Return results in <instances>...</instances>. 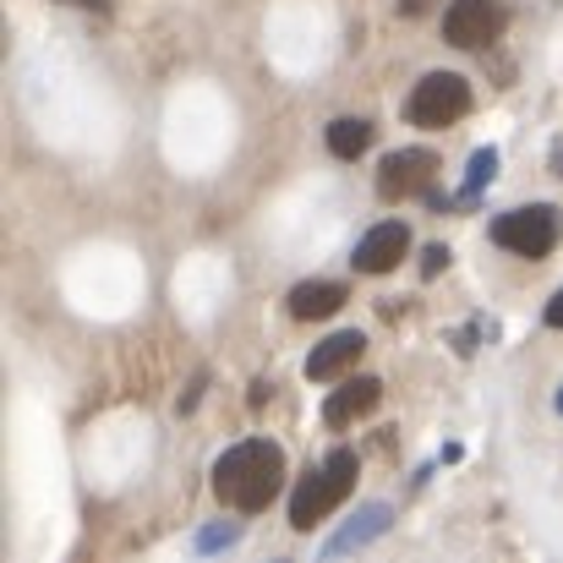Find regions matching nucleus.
I'll return each instance as SVG.
<instances>
[{"instance_id": "13", "label": "nucleus", "mask_w": 563, "mask_h": 563, "mask_svg": "<svg viewBox=\"0 0 563 563\" xmlns=\"http://www.w3.org/2000/svg\"><path fill=\"white\" fill-rule=\"evenodd\" d=\"M498 176V154L493 148H482V154H471V176H465V187H460V202H476L482 187Z\"/></svg>"}, {"instance_id": "3", "label": "nucleus", "mask_w": 563, "mask_h": 563, "mask_svg": "<svg viewBox=\"0 0 563 563\" xmlns=\"http://www.w3.org/2000/svg\"><path fill=\"white\" fill-rule=\"evenodd\" d=\"M465 110H471V82H465L460 71H427V77L410 88V99H405V115H410V126H421V132H443V126H454Z\"/></svg>"}, {"instance_id": "4", "label": "nucleus", "mask_w": 563, "mask_h": 563, "mask_svg": "<svg viewBox=\"0 0 563 563\" xmlns=\"http://www.w3.org/2000/svg\"><path fill=\"white\" fill-rule=\"evenodd\" d=\"M559 208H548V202H537V208H509V213H498L493 219V241L504 246V252H515V257H548L553 246H559Z\"/></svg>"}, {"instance_id": "2", "label": "nucleus", "mask_w": 563, "mask_h": 563, "mask_svg": "<svg viewBox=\"0 0 563 563\" xmlns=\"http://www.w3.org/2000/svg\"><path fill=\"white\" fill-rule=\"evenodd\" d=\"M351 487H356V449H334V454L323 460V471H312V476L296 487V498H290V526H296V531H312L318 520H329V515L351 498Z\"/></svg>"}, {"instance_id": "9", "label": "nucleus", "mask_w": 563, "mask_h": 563, "mask_svg": "<svg viewBox=\"0 0 563 563\" xmlns=\"http://www.w3.org/2000/svg\"><path fill=\"white\" fill-rule=\"evenodd\" d=\"M377 399H383V383L377 377H345L329 399H323V421L329 427H351L356 416H367Z\"/></svg>"}, {"instance_id": "14", "label": "nucleus", "mask_w": 563, "mask_h": 563, "mask_svg": "<svg viewBox=\"0 0 563 563\" xmlns=\"http://www.w3.org/2000/svg\"><path fill=\"white\" fill-rule=\"evenodd\" d=\"M235 537H241V526H208V531L197 537V548H202V553H213V548H230Z\"/></svg>"}, {"instance_id": "15", "label": "nucleus", "mask_w": 563, "mask_h": 563, "mask_svg": "<svg viewBox=\"0 0 563 563\" xmlns=\"http://www.w3.org/2000/svg\"><path fill=\"white\" fill-rule=\"evenodd\" d=\"M443 263H449V246H427V252H421V274H427V279H432Z\"/></svg>"}, {"instance_id": "17", "label": "nucleus", "mask_w": 563, "mask_h": 563, "mask_svg": "<svg viewBox=\"0 0 563 563\" xmlns=\"http://www.w3.org/2000/svg\"><path fill=\"white\" fill-rule=\"evenodd\" d=\"M71 5H88V11H110V0H71Z\"/></svg>"}, {"instance_id": "1", "label": "nucleus", "mask_w": 563, "mask_h": 563, "mask_svg": "<svg viewBox=\"0 0 563 563\" xmlns=\"http://www.w3.org/2000/svg\"><path fill=\"white\" fill-rule=\"evenodd\" d=\"M279 487H285V449L268 438H246L224 449L213 465V493L235 515H263L279 498Z\"/></svg>"}, {"instance_id": "11", "label": "nucleus", "mask_w": 563, "mask_h": 563, "mask_svg": "<svg viewBox=\"0 0 563 563\" xmlns=\"http://www.w3.org/2000/svg\"><path fill=\"white\" fill-rule=\"evenodd\" d=\"M388 520H394V509H388V504H367V509L340 531V537H329V542H323V553H329V559H340V553H351V548H367L373 537L388 531Z\"/></svg>"}, {"instance_id": "7", "label": "nucleus", "mask_w": 563, "mask_h": 563, "mask_svg": "<svg viewBox=\"0 0 563 563\" xmlns=\"http://www.w3.org/2000/svg\"><path fill=\"white\" fill-rule=\"evenodd\" d=\"M410 252V230L399 224V219H388V224H373L362 241H356V274H388V268H399V257Z\"/></svg>"}, {"instance_id": "16", "label": "nucleus", "mask_w": 563, "mask_h": 563, "mask_svg": "<svg viewBox=\"0 0 563 563\" xmlns=\"http://www.w3.org/2000/svg\"><path fill=\"white\" fill-rule=\"evenodd\" d=\"M548 323H553V329H563V290L548 301Z\"/></svg>"}, {"instance_id": "6", "label": "nucleus", "mask_w": 563, "mask_h": 563, "mask_svg": "<svg viewBox=\"0 0 563 563\" xmlns=\"http://www.w3.org/2000/svg\"><path fill=\"white\" fill-rule=\"evenodd\" d=\"M432 170H438V159H432L427 148H399V154H388L383 170H377V197L399 202V197L432 191Z\"/></svg>"}, {"instance_id": "18", "label": "nucleus", "mask_w": 563, "mask_h": 563, "mask_svg": "<svg viewBox=\"0 0 563 563\" xmlns=\"http://www.w3.org/2000/svg\"><path fill=\"white\" fill-rule=\"evenodd\" d=\"M559 416H563V388H559Z\"/></svg>"}, {"instance_id": "12", "label": "nucleus", "mask_w": 563, "mask_h": 563, "mask_svg": "<svg viewBox=\"0 0 563 563\" xmlns=\"http://www.w3.org/2000/svg\"><path fill=\"white\" fill-rule=\"evenodd\" d=\"M367 143H373V126H367L362 115H340V121L329 126V154H334V159H362Z\"/></svg>"}, {"instance_id": "8", "label": "nucleus", "mask_w": 563, "mask_h": 563, "mask_svg": "<svg viewBox=\"0 0 563 563\" xmlns=\"http://www.w3.org/2000/svg\"><path fill=\"white\" fill-rule=\"evenodd\" d=\"M362 351H367V340H362L356 329H345V334H329L323 345H312V356H307V377H312V383H334V377L356 373Z\"/></svg>"}, {"instance_id": "10", "label": "nucleus", "mask_w": 563, "mask_h": 563, "mask_svg": "<svg viewBox=\"0 0 563 563\" xmlns=\"http://www.w3.org/2000/svg\"><path fill=\"white\" fill-rule=\"evenodd\" d=\"M345 301H351V290H345V285H334V279H307V285H296V290H290V318L318 323V318H334Z\"/></svg>"}, {"instance_id": "5", "label": "nucleus", "mask_w": 563, "mask_h": 563, "mask_svg": "<svg viewBox=\"0 0 563 563\" xmlns=\"http://www.w3.org/2000/svg\"><path fill=\"white\" fill-rule=\"evenodd\" d=\"M504 5L498 0H454L449 11H443V38L454 44V49H482V44H493L498 33H504Z\"/></svg>"}]
</instances>
